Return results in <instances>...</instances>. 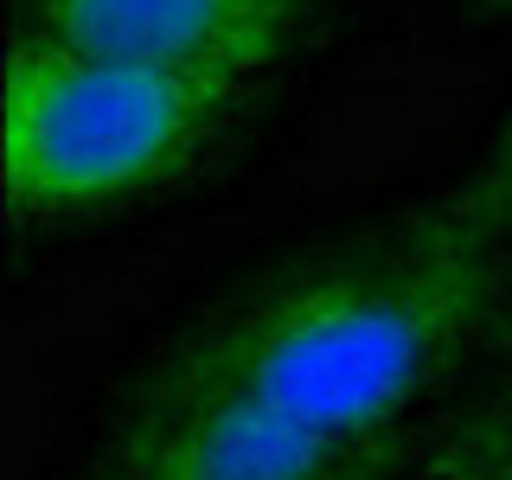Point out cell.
Masks as SVG:
<instances>
[{
	"instance_id": "6da1fadb",
	"label": "cell",
	"mask_w": 512,
	"mask_h": 480,
	"mask_svg": "<svg viewBox=\"0 0 512 480\" xmlns=\"http://www.w3.org/2000/svg\"><path fill=\"white\" fill-rule=\"evenodd\" d=\"M506 288L512 244L468 186L320 237L180 320L71 480H397Z\"/></svg>"
},
{
	"instance_id": "7a4b0ae2",
	"label": "cell",
	"mask_w": 512,
	"mask_h": 480,
	"mask_svg": "<svg viewBox=\"0 0 512 480\" xmlns=\"http://www.w3.org/2000/svg\"><path fill=\"white\" fill-rule=\"evenodd\" d=\"M250 77L90 58L13 32L7 45V199L13 224L103 212L205 154Z\"/></svg>"
},
{
	"instance_id": "3957f363",
	"label": "cell",
	"mask_w": 512,
	"mask_h": 480,
	"mask_svg": "<svg viewBox=\"0 0 512 480\" xmlns=\"http://www.w3.org/2000/svg\"><path fill=\"white\" fill-rule=\"evenodd\" d=\"M308 0H20L13 32L90 58L263 77L295 45Z\"/></svg>"
},
{
	"instance_id": "277c9868",
	"label": "cell",
	"mask_w": 512,
	"mask_h": 480,
	"mask_svg": "<svg viewBox=\"0 0 512 480\" xmlns=\"http://www.w3.org/2000/svg\"><path fill=\"white\" fill-rule=\"evenodd\" d=\"M397 480H512V429H480L461 416H442L416 442L410 468Z\"/></svg>"
},
{
	"instance_id": "5b68a950",
	"label": "cell",
	"mask_w": 512,
	"mask_h": 480,
	"mask_svg": "<svg viewBox=\"0 0 512 480\" xmlns=\"http://www.w3.org/2000/svg\"><path fill=\"white\" fill-rule=\"evenodd\" d=\"M480 199V212H487L493 224L506 231V244H512V116L500 122V135H493V148L480 154V167L461 180Z\"/></svg>"
},
{
	"instance_id": "8992f818",
	"label": "cell",
	"mask_w": 512,
	"mask_h": 480,
	"mask_svg": "<svg viewBox=\"0 0 512 480\" xmlns=\"http://www.w3.org/2000/svg\"><path fill=\"white\" fill-rule=\"evenodd\" d=\"M448 416H461V423H480V429H512V352L487 372V384H480L468 404L448 410Z\"/></svg>"
},
{
	"instance_id": "52a82bcc",
	"label": "cell",
	"mask_w": 512,
	"mask_h": 480,
	"mask_svg": "<svg viewBox=\"0 0 512 480\" xmlns=\"http://www.w3.org/2000/svg\"><path fill=\"white\" fill-rule=\"evenodd\" d=\"M468 7H474V13H487V20H506L512 0H468Z\"/></svg>"
}]
</instances>
